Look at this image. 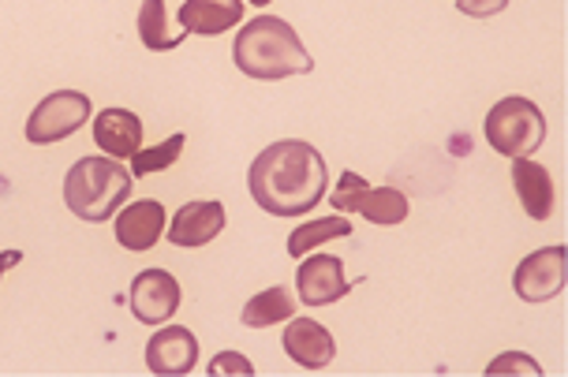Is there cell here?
<instances>
[{"instance_id":"cell-7","label":"cell","mask_w":568,"mask_h":377,"mask_svg":"<svg viewBox=\"0 0 568 377\" xmlns=\"http://www.w3.org/2000/svg\"><path fill=\"white\" fill-rule=\"evenodd\" d=\"M565 266H568V251L561 247V243L527 254L513 273L516 295H520L524 303H546V299H554V295H561Z\"/></svg>"},{"instance_id":"cell-6","label":"cell","mask_w":568,"mask_h":377,"mask_svg":"<svg viewBox=\"0 0 568 377\" xmlns=\"http://www.w3.org/2000/svg\"><path fill=\"white\" fill-rule=\"evenodd\" d=\"M87 120H90V98L83 90H53V94L30 109L27 142L30 146H53V142L75 135Z\"/></svg>"},{"instance_id":"cell-4","label":"cell","mask_w":568,"mask_h":377,"mask_svg":"<svg viewBox=\"0 0 568 377\" xmlns=\"http://www.w3.org/2000/svg\"><path fill=\"white\" fill-rule=\"evenodd\" d=\"M483 135L501 157H531L546 139V116L531 98H501L486 112Z\"/></svg>"},{"instance_id":"cell-14","label":"cell","mask_w":568,"mask_h":377,"mask_svg":"<svg viewBox=\"0 0 568 377\" xmlns=\"http://www.w3.org/2000/svg\"><path fill=\"white\" fill-rule=\"evenodd\" d=\"M90 131H94L98 150H105V157L128 161L135 150H142V120L131 109H101Z\"/></svg>"},{"instance_id":"cell-19","label":"cell","mask_w":568,"mask_h":377,"mask_svg":"<svg viewBox=\"0 0 568 377\" xmlns=\"http://www.w3.org/2000/svg\"><path fill=\"white\" fill-rule=\"evenodd\" d=\"M348 236H352V221L344 217V213H333V217H318V221L300 224V228L288 236V254H292V258H303V254L318 251L322 243L348 240Z\"/></svg>"},{"instance_id":"cell-5","label":"cell","mask_w":568,"mask_h":377,"mask_svg":"<svg viewBox=\"0 0 568 377\" xmlns=\"http://www.w3.org/2000/svg\"><path fill=\"white\" fill-rule=\"evenodd\" d=\"M329 206L341 210V213H359L363 221L371 224H400L404 217L412 213L408 206V195H404L400 187H371L363 176H355V172H341L337 187H333L329 195Z\"/></svg>"},{"instance_id":"cell-9","label":"cell","mask_w":568,"mask_h":377,"mask_svg":"<svg viewBox=\"0 0 568 377\" xmlns=\"http://www.w3.org/2000/svg\"><path fill=\"white\" fill-rule=\"evenodd\" d=\"M296 292L300 303L307 307H329V303L344 299L352 292V281L344 277V262L333 254H303L300 269H296Z\"/></svg>"},{"instance_id":"cell-15","label":"cell","mask_w":568,"mask_h":377,"mask_svg":"<svg viewBox=\"0 0 568 377\" xmlns=\"http://www.w3.org/2000/svg\"><path fill=\"white\" fill-rule=\"evenodd\" d=\"M176 23L187 34L217 38L243 23V0H184L176 12Z\"/></svg>"},{"instance_id":"cell-16","label":"cell","mask_w":568,"mask_h":377,"mask_svg":"<svg viewBox=\"0 0 568 377\" xmlns=\"http://www.w3.org/2000/svg\"><path fill=\"white\" fill-rule=\"evenodd\" d=\"M513 187L524 213L531 221H546L554 213V180L546 165L531 157H513Z\"/></svg>"},{"instance_id":"cell-11","label":"cell","mask_w":568,"mask_h":377,"mask_svg":"<svg viewBox=\"0 0 568 377\" xmlns=\"http://www.w3.org/2000/svg\"><path fill=\"white\" fill-rule=\"evenodd\" d=\"M284 351L288 359L303 366V370H326L337 359V340L326 325H318L314 318H288V329H284Z\"/></svg>"},{"instance_id":"cell-22","label":"cell","mask_w":568,"mask_h":377,"mask_svg":"<svg viewBox=\"0 0 568 377\" xmlns=\"http://www.w3.org/2000/svg\"><path fill=\"white\" fill-rule=\"evenodd\" d=\"M210 374L221 377V374H236V377H251L255 374V363L247 359L243 351H221L210 359Z\"/></svg>"},{"instance_id":"cell-10","label":"cell","mask_w":568,"mask_h":377,"mask_svg":"<svg viewBox=\"0 0 568 377\" xmlns=\"http://www.w3.org/2000/svg\"><path fill=\"white\" fill-rule=\"evenodd\" d=\"M199 366V340L184 325H165L146 344V370L158 377H184Z\"/></svg>"},{"instance_id":"cell-2","label":"cell","mask_w":568,"mask_h":377,"mask_svg":"<svg viewBox=\"0 0 568 377\" xmlns=\"http://www.w3.org/2000/svg\"><path fill=\"white\" fill-rule=\"evenodd\" d=\"M232 60L243 75L262 79V83H277V79L307 75L314 60L300 34L277 16H255L236 30L232 42Z\"/></svg>"},{"instance_id":"cell-13","label":"cell","mask_w":568,"mask_h":377,"mask_svg":"<svg viewBox=\"0 0 568 377\" xmlns=\"http://www.w3.org/2000/svg\"><path fill=\"white\" fill-rule=\"evenodd\" d=\"M165 232V206L158 198H139L131 206H120L116 240L124 251H150Z\"/></svg>"},{"instance_id":"cell-17","label":"cell","mask_w":568,"mask_h":377,"mask_svg":"<svg viewBox=\"0 0 568 377\" xmlns=\"http://www.w3.org/2000/svg\"><path fill=\"white\" fill-rule=\"evenodd\" d=\"M296 307H300V299L292 295V288H284V284H273V288L251 295L240 318H243L247 329H270V325L288 322L292 314H296Z\"/></svg>"},{"instance_id":"cell-12","label":"cell","mask_w":568,"mask_h":377,"mask_svg":"<svg viewBox=\"0 0 568 377\" xmlns=\"http://www.w3.org/2000/svg\"><path fill=\"white\" fill-rule=\"evenodd\" d=\"M225 232V206L217 198L210 202H187V206L176 210V217L169 224V243L172 247H206L210 240H217Z\"/></svg>"},{"instance_id":"cell-25","label":"cell","mask_w":568,"mask_h":377,"mask_svg":"<svg viewBox=\"0 0 568 377\" xmlns=\"http://www.w3.org/2000/svg\"><path fill=\"white\" fill-rule=\"evenodd\" d=\"M251 4H255V8H266V4H270V0H251Z\"/></svg>"},{"instance_id":"cell-1","label":"cell","mask_w":568,"mask_h":377,"mask_svg":"<svg viewBox=\"0 0 568 377\" xmlns=\"http://www.w3.org/2000/svg\"><path fill=\"white\" fill-rule=\"evenodd\" d=\"M251 198L258 210L273 217H300L318 206L329 191V172L318 150L303 139H281L270 142L262 154L251 161L247 172Z\"/></svg>"},{"instance_id":"cell-3","label":"cell","mask_w":568,"mask_h":377,"mask_svg":"<svg viewBox=\"0 0 568 377\" xmlns=\"http://www.w3.org/2000/svg\"><path fill=\"white\" fill-rule=\"evenodd\" d=\"M135 176L116 157H83L64 176V202L79 221L101 224L131 198Z\"/></svg>"},{"instance_id":"cell-23","label":"cell","mask_w":568,"mask_h":377,"mask_svg":"<svg viewBox=\"0 0 568 377\" xmlns=\"http://www.w3.org/2000/svg\"><path fill=\"white\" fill-rule=\"evenodd\" d=\"M456 8H460L464 16H471V19H490L497 12H505V8H509V0H456Z\"/></svg>"},{"instance_id":"cell-18","label":"cell","mask_w":568,"mask_h":377,"mask_svg":"<svg viewBox=\"0 0 568 377\" xmlns=\"http://www.w3.org/2000/svg\"><path fill=\"white\" fill-rule=\"evenodd\" d=\"M135 27H139V42L146 45L150 53H169V49H176L187 38L184 27L176 30V27L169 23L165 0H142Z\"/></svg>"},{"instance_id":"cell-8","label":"cell","mask_w":568,"mask_h":377,"mask_svg":"<svg viewBox=\"0 0 568 377\" xmlns=\"http://www.w3.org/2000/svg\"><path fill=\"white\" fill-rule=\"evenodd\" d=\"M128 303L142 325H165L180 310V303H184V292H180V281L169 269H142L131 281Z\"/></svg>"},{"instance_id":"cell-24","label":"cell","mask_w":568,"mask_h":377,"mask_svg":"<svg viewBox=\"0 0 568 377\" xmlns=\"http://www.w3.org/2000/svg\"><path fill=\"white\" fill-rule=\"evenodd\" d=\"M23 258V254L19 251H12V254H4V258H0V273H4V266H16V262Z\"/></svg>"},{"instance_id":"cell-20","label":"cell","mask_w":568,"mask_h":377,"mask_svg":"<svg viewBox=\"0 0 568 377\" xmlns=\"http://www.w3.org/2000/svg\"><path fill=\"white\" fill-rule=\"evenodd\" d=\"M184 146H187V139H184V131H180V135L158 142V146H150V150H135V154H131V176L142 180V176H150V172L172 169L180 161V154H184Z\"/></svg>"},{"instance_id":"cell-21","label":"cell","mask_w":568,"mask_h":377,"mask_svg":"<svg viewBox=\"0 0 568 377\" xmlns=\"http://www.w3.org/2000/svg\"><path fill=\"white\" fill-rule=\"evenodd\" d=\"M486 374H490V377H497V374H542V366L535 359H527L524 351H505V355H497L490 366H486Z\"/></svg>"}]
</instances>
